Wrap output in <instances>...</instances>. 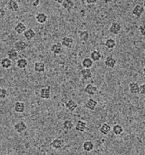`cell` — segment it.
Here are the masks:
<instances>
[{
    "mask_svg": "<svg viewBox=\"0 0 145 155\" xmlns=\"http://www.w3.org/2000/svg\"><path fill=\"white\" fill-rule=\"evenodd\" d=\"M63 128L66 130H71L74 127V124H73V121L71 120H67L63 123Z\"/></svg>",
    "mask_w": 145,
    "mask_h": 155,
    "instance_id": "d6a6232c",
    "label": "cell"
},
{
    "mask_svg": "<svg viewBox=\"0 0 145 155\" xmlns=\"http://www.w3.org/2000/svg\"><path fill=\"white\" fill-rule=\"evenodd\" d=\"M117 61L113 56H107L104 60V65L108 68H113L116 65Z\"/></svg>",
    "mask_w": 145,
    "mask_h": 155,
    "instance_id": "4fadbf2b",
    "label": "cell"
},
{
    "mask_svg": "<svg viewBox=\"0 0 145 155\" xmlns=\"http://www.w3.org/2000/svg\"><path fill=\"white\" fill-rule=\"evenodd\" d=\"M84 92L89 96H94L98 93V88L92 84H89L84 88Z\"/></svg>",
    "mask_w": 145,
    "mask_h": 155,
    "instance_id": "3957f363",
    "label": "cell"
},
{
    "mask_svg": "<svg viewBox=\"0 0 145 155\" xmlns=\"http://www.w3.org/2000/svg\"><path fill=\"white\" fill-rule=\"evenodd\" d=\"M78 37H79L81 41L86 43L89 39V33L87 31H80L78 33Z\"/></svg>",
    "mask_w": 145,
    "mask_h": 155,
    "instance_id": "4dcf8cb0",
    "label": "cell"
},
{
    "mask_svg": "<svg viewBox=\"0 0 145 155\" xmlns=\"http://www.w3.org/2000/svg\"><path fill=\"white\" fill-rule=\"evenodd\" d=\"M80 74H81V76L82 77V78L86 81L89 80V79H91L93 76L92 72H91V70L85 69V68H84V69H82L81 71Z\"/></svg>",
    "mask_w": 145,
    "mask_h": 155,
    "instance_id": "ac0fdd59",
    "label": "cell"
},
{
    "mask_svg": "<svg viewBox=\"0 0 145 155\" xmlns=\"http://www.w3.org/2000/svg\"><path fill=\"white\" fill-rule=\"evenodd\" d=\"M121 30H122V26L117 22H113V23H112L111 25L109 28V32L113 35L119 34Z\"/></svg>",
    "mask_w": 145,
    "mask_h": 155,
    "instance_id": "277c9868",
    "label": "cell"
},
{
    "mask_svg": "<svg viewBox=\"0 0 145 155\" xmlns=\"http://www.w3.org/2000/svg\"><path fill=\"white\" fill-rule=\"evenodd\" d=\"M9 93L5 88L0 87V99H5L8 97Z\"/></svg>",
    "mask_w": 145,
    "mask_h": 155,
    "instance_id": "836d02e7",
    "label": "cell"
},
{
    "mask_svg": "<svg viewBox=\"0 0 145 155\" xmlns=\"http://www.w3.org/2000/svg\"><path fill=\"white\" fill-rule=\"evenodd\" d=\"M51 146L53 149H61L65 146V142L62 139L60 138H55L51 142Z\"/></svg>",
    "mask_w": 145,
    "mask_h": 155,
    "instance_id": "8fae6325",
    "label": "cell"
},
{
    "mask_svg": "<svg viewBox=\"0 0 145 155\" xmlns=\"http://www.w3.org/2000/svg\"><path fill=\"white\" fill-rule=\"evenodd\" d=\"M84 3H87L88 5H94V4H97V1H95V0H86V1H84Z\"/></svg>",
    "mask_w": 145,
    "mask_h": 155,
    "instance_id": "f35d334b",
    "label": "cell"
},
{
    "mask_svg": "<svg viewBox=\"0 0 145 155\" xmlns=\"http://www.w3.org/2000/svg\"><path fill=\"white\" fill-rule=\"evenodd\" d=\"M75 128L77 131L80 133H84L86 131L87 128V124L85 121L84 120H78L76 123V126H75Z\"/></svg>",
    "mask_w": 145,
    "mask_h": 155,
    "instance_id": "9a60e30c",
    "label": "cell"
},
{
    "mask_svg": "<svg viewBox=\"0 0 145 155\" xmlns=\"http://www.w3.org/2000/svg\"><path fill=\"white\" fill-rule=\"evenodd\" d=\"M50 50L52 51V54H54V55L60 54L62 50V46L61 43L58 42V43L52 44V47L50 48Z\"/></svg>",
    "mask_w": 145,
    "mask_h": 155,
    "instance_id": "e0dca14e",
    "label": "cell"
},
{
    "mask_svg": "<svg viewBox=\"0 0 145 155\" xmlns=\"http://www.w3.org/2000/svg\"><path fill=\"white\" fill-rule=\"evenodd\" d=\"M143 7H144V9L145 10V1H144V2H143Z\"/></svg>",
    "mask_w": 145,
    "mask_h": 155,
    "instance_id": "60d3db41",
    "label": "cell"
},
{
    "mask_svg": "<svg viewBox=\"0 0 145 155\" xmlns=\"http://www.w3.org/2000/svg\"><path fill=\"white\" fill-rule=\"evenodd\" d=\"M25 110V104L21 101H18L14 104V110L17 113H23Z\"/></svg>",
    "mask_w": 145,
    "mask_h": 155,
    "instance_id": "9c48e42d",
    "label": "cell"
},
{
    "mask_svg": "<svg viewBox=\"0 0 145 155\" xmlns=\"http://www.w3.org/2000/svg\"><path fill=\"white\" fill-rule=\"evenodd\" d=\"M139 89H140V86L138 83L131 82L129 84V91L132 94H139Z\"/></svg>",
    "mask_w": 145,
    "mask_h": 155,
    "instance_id": "d6986e66",
    "label": "cell"
},
{
    "mask_svg": "<svg viewBox=\"0 0 145 155\" xmlns=\"http://www.w3.org/2000/svg\"><path fill=\"white\" fill-rule=\"evenodd\" d=\"M97 104H98V102L96 100H94V99H89L86 102L85 107L88 110L94 111L96 109Z\"/></svg>",
    "mask_w": 145,
    "mask_h": 155,
    "instance_id": "603a6c76",
    "label": "cell"
},
{
    "mask_svg": "<svg viewBox=\"0 0 145 155\" xmlns=\"http://www.w3.org/2000/svg\"><path fill=\"white\" fill-rule=\"evenodd\" d=\"M47 20H48V16L44 12H39L36 15V20L39 24H44Z\"/></svg>",
    "mask_w": 145,
    "mask_h": 155,
    "instance_id": "7402d4cb",
    "label": "cell"
},
{
    "mask_svg": "<svg viewBox=\"0 0 145 155\" xmlns=\"http://www.w3.org/2000/svg\"><path fill=\"white\" fill-rule=\"evenodd\" d=\"M28 47V44L24 41H17L14 44V49H15L18 52H22L24 51L25 49Z\"/></svg>",
    "mask_w": 145,
    "mask_h": 155,
    "instance_id": "7a4b0ae2",
    "label": "cell"
},
{
    "mask_svg": "<svg viewBox=\"0 0 145 155\" xmlns=\"http://www.w3.org/2000/svg\"><path fill=\"white\" fill-rule=\"evenodd\" d=\"M26 28V25L24 23H22V22H19V23H18L15 25L14 31L18 34H23L25 33V31L27 30Z\"/></svg>",
    "mask_w": 145,
    "mask_h": 155,
    "instance_id": "7c38bea8",
    "label": "cell"
},
{
    "mask_svg": "<svg viewBox=\"0 0 145 155\" xmlns=\"http://www.w3.org/2000/svg\"><path fill=\"white\" fill-rule=\"evenodd\" d=\"M16 65L19 69H25L28 66V60L25 58H20L17 60Z\"/></svg>",
    "mask_w": 145,
    "mask_h": 155,
    "instance_id": "83f0119b",
    "label": "cell"
},
{
    "mask_svg": "<svg viewBox=\"0 0 145 155\" xmlns=\"http://www.w3.org/2000/svg\"><path fill=\"white\" fill-rule=\"evenodd\" d=\"M82 67L85 69H90L93 67L94 62L90 58H85L81 62Z\"/></svg>",
    "mask_w": 145,
    "mask_h": 155,
    "instance_id": "484cf974",
    "label": "cell"
},
{
    "mask_svg": "<svg viewBox=\"0 0 145 155\" xmlns=\"http://www.w3.org/2000/svg\"><path fill=\"white\" fill-rule=\"evenodd\" d=\"M139 94L145 95V83L140 86V89H139Z\"/></svg>",
    "mask_w": 145,
    "mask_h": 155,
    "instance_id": "d590c367",
    "label": "cell"
},
{
    "mask_svg": "<svg viewBox=\"0 0 145 155\" xmlns=\"http://www.w3.org/2000/svg\"><path fill=\"white\" fill-rule=\"evenodd\" d=\"M104 47L108 49H113L116 47V41L113 38H107L104 42Z\"/></svg>",
    "mask_w": 145,
    "mask_h": 155,
    "instance_id": "f1b7e54d",
    "label": "cell"
},
{
    "mask_svg": "<svg viewBox=\"0 0 145 155\" xmlns=\"http://www.w3.org/2000/svg\"><path fill=\"white\" fill-rule=\"evenodd\" d=\"M40 3H41V2L38 1V0H35V1L32 2V6L34 7H38L39 6Z\"/></svg>",
    "mask_w": 145,
    "mask_h": 155,
    "instance_id": "74e56055",
    "label": "cell"
},
{
    "mask_svg": "<svg viewBox=\"0 0 145 155\" xmlns=\"http://www.w3.org/2000/svg\"><path fill=\"white\" fill-rule=\"evenodd\" d=\"M112 130H113V133L114 134L115 136H120L121 134H123L124 133V128H123L122 125L116 124L113 125V127L112 128Z\"/></svg>",
    "mask_w": 145,
    "mask_h": 155,
    "instance_id": "1f68e13d",
    "label": "cell"
},
{
    "mask_svg": "<svg viewBox=\"0 0 145 155\" xmlns=\"http://www.w3.org/2000/svg\"><path fill=\"white\" fill-rule=\"evenodd\" d=\"M15 131L18 134H23L26 131L27 125L24 121H18L14 125Z\"/></svg>",
    "mask_w": 145,
    "mask_h": 155,
    "instance_id": "6da1fadb",
    "label": "cell"
},
{
    "mask_svg": "<svg viewBox=\"0 0 145 155\" xmlns=\"http://www.w3.org/2000/svg\"><path fill=\"white\" fill-rule=\"evenodd\" d=\"M144 9L142 5H137L134 7H133V10H132V14H133V16H135L136 18H139L142 17L143 13H144Z\"/></svg>",
    "mask_w": 145,
    "mask_h": 155,
    "instance_id": "8992f818",
    "label": "cell"
},
{
    "mask_svg": "<svg viewBox=\"0 0 145 155\" xmlns=\"http://www.w3.org/2000/svg\"><path fill=\"white\" fill-rule=\"evenodd\" d=\"M7 7L10 12H16L19 10L20 5L19 3H18V1H16V0H10V1L7 2Z\"/></svg>",
    "mask_w": 145,
    "mask_h": 155,
    "instance_id": "5b68a950",
    "label": "cell"
},
{
    "mask_svg": "<svg viewBox=\"0 0 145 155\" xmlns=\"http://www.w3.org/2000/svg\"><path fill=\"white\" fill-rule=\"evenodd\" d=\"M74 2L71 1V0H64V1H62V6L66 10L68 11V12L71 11L73 8H74Z\"/></svg>",
    "mask_w": 145,
    "mask_h": 155,
    "instance_id": "cb8c5ba5",
    "label": "cell"
},
{
    "mask_svg": "<svg viewBox=\"0 0 145 155\" xmlns=\"http://www.w3.org/2000/svg\"><path fill=\"white\" fill-rule=\"evenodd\" d=\"M73 42H74V41H73V38L70 37V36H65L61 40V44L62 47L68 48V49L72 48Z\"/></svg>",
    "mask_w": 145,
    "mask_h": 155,
    "instance_id": "ba28073f",
    "label": "cell"
},
{
    "mask_svg": "<svg viewBox=\"0 0 145 155\" xmlns=\"http://www.w3.org/2000/svg\"><path fill=\"white\" fill-rule=\"evenodd\" d=\"M23 35L25 39L30 41L36 37V32L33 28H28L25 31V33Z\"/></svg>",
    "mask_w": 145,
    "mask_h": 155,
    "instance_id": "2e32d148",
    "label": "cell"
},
{
    "mask_svg": "<svg viewBox=\"0 0 145 155\" xmlns=\"http://www.w3.org/2000/svg\"><path fill=\"white\" fill-rule=\"evenodd\" d=\"M90 58L93 62H99L102 59V54L100 51L94 50L90 54Z\"/></svg>",
    "mask_w": 145,
    "mask_h": 155,
    "instance_id": "d4e9b609",
    "label": "cell"
},
{
    "mask_svg": "<svg viewBox=\"0 0 145 155\" xmlns=\"http://www.w3.org/2000/svg\"><path fill=\"white\" fill-rule=\"evenodd\" d=\"M111 130H112V127L109 124H107V123H102V124L100 126V128H99V131L104 136L108 135V134L111 132Z\"/></svg>",
    "mask_w": 145,
    "mask_h": 155,
    "instance_id": "30bf717a",
    "label": "cell"
},
{
    "mask_svg": "<svg viewBox=\"0 0 145 155\" xmlns=\"http://www.w3.org/2000/svg\"><path fill=\"white\" fill-rule=\"evenodd\" d=\"M46 65L43 62H36L34 63V71L37 73H42L45 71Z\"/></svg>",
    "mask_w": 145,
    "mask_h": 155,
    "instance_id": "ffe728a7",
    "label": "cell"
},
{
    "mask_svg": "<svg viewBox=\"0 0 145 155\" xmlns=\"http://www.w3.org/2000/svg\"><path fill=\"white\" fill-rule=\"evenodd\" d=\"M0 65L4 69H10L12 65V61L10 60L8 58H5L0 61Z\"/></svg>",
    "mask_w": 145,
    "mask_h": 155,
    "instance_id": "44dd1931",
    "label": "cell"
},
{
    "mask_svg": "<svg viewBox=\"0 0 145 155\" xmlns=\"http://www.w3.org/2000/svg\"><path fill=\"white\" fill-rule=\"evenodd\" d=\"M94 148V144L91 141H86L83 143V149L85 152H91V151H93Z\"/></svg>",
    "mask_w": 145,
    "mask_h": 155,
    "instance_id": "f546056e",
    "label": "cell"
},
{
    "mask_svg": "<svg viewBox=\"0 0 145 155\" xmlns=\"http://www.w3.org/2000/svg\"><path fill=\"white\" fill-rule=\"evenodd\" d=\"M78 104L76 101L73 99H69L67 102L65 103V107L69 112H74L75 110L78 108Z\"/></svg>",
    "mask_w": 145,
    "mask_h": 155,
    "instance_id": "5bb4252c",
    "label": "cell"
},
{
    "mask_svg": "<svg viewBox=\"0 0 145 155\" xmlns=\"http://www.w3.org/2000/svg\"><path fill=\"white\" fill-rule=\"evenodd\" d=\"M5 15H6V12H5V10L2 8V7H0V19H2L5 16Z\"/></svg>",
    "mask_w": 145,
    "mask_h": 155,
    "instance_id": "8d00e7d4",
    "label": "cell"
},
{
    "mask_svg": "<svg viewBox=\"0 0 145 155\" xmlns=\"http://www.w3.org/2000/svg\"><path fill=\"white\" fill-rule=\"evenodd\" d=\"M139 31L142 36H145V23L142 24L139 27Z\"/></svg>",
    "mask_w": 145,
    "mask_h": 155,
    "instance_id": "e575fe53",
    "label": "cell"
},
{
    "mask_svg": "<svg viewBox=\"0 0 145 155\" xmlns=\"http://www.w3.org/2000/svg\"><path fill=\"white\" fill-rule=\"evenodd\" d=\"M143 73H144V75H145V66L144 67V68H143Z\"/></svg>",
    "mask_w": 145,
    "mask_h": 155,
    "instance_id": "ab89813d",
    "label": "cell"
},
{
    "mask_svg": "<svg viewBox=\"0 0 145 155\" xmlns=\"http://www.w3.org/2000/svg\"><path fill=\"white\" fill-rule=\"evenodd\" d=\"M7 58L10 59V60L12 61H15L18 60V52L17 51L15 50V49H14V48H12V49H11L7 51Z\"/></svg>",
    "mask_w": 145,
    "mask_h": 155,
    "instance_id": "4316f807",
    "label": "cell"
},
{
    "mask_svg": "<svg viewBox=\"0 0 145 155\" xmlns=\"http://www.w3.org/2000/svg\"><path fill=\"white\" fill-rule=\"evenodd\" d=\"M40 97L43 99H49L51 97V88L49 86L41 88L40 90Z\"/></svg>",
    "mask_w": 145,
    "mask_h": 155,
    "instance_id": "52a82bcc",
    "label": "cell"
}]
</instances>
